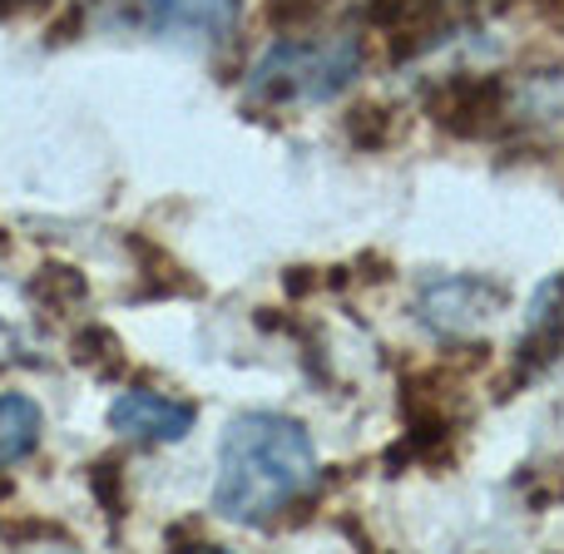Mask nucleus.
<instances>
[{"label":"nucleus","instance_id":"2","mask_svg":"<svg viewBox=\"0 0 564 554\" xmlns=\"http://www.w3.org/2000/svg\"><path fill=\"white\" fill-rule=\"evenodd\" d=\"M361 75V45L351 35L278 40L248 75L253 105H322Z\"/></svg>","mask_w":564,"mask_h":554},{"label":"nucleus","instance_id":"8","mask_svg":"<svg viewBox=\"0 0 564 554\" xmlns=\"http://www.w3.org/2000/svg\"><path fill=\"white\" fill-rule=\"evenodd\" d=\"M40 446V406L30 397H0V470Z\"/></svg>","mask_w":564,"mask_h":554},{"label":"nucleus","instance_id":"3","mask_svg":"<svg viewBox=\"0 0 564 554\" xmlns=\"http://www.w3.org/2000/svg\"><path fill=\"white\" fill-rule=\"evenodd\" d=\"M500 307H506V287L490 278L456 273L421 287V322L436 337H476Z\"/></svg>","mask_w":564,"mask_h":554},{"label":"nucleus","instance_id":"7","mask_svg":"<svg viewBox=\"0 0 564 554\" xmlns=\"http://www.w3.org/2000/svg\"><path fill=\"white\" fill-rule=\"evenodd\" d=\"M431 115H436V124L456 129V134H480L500 115V85L496 79H451L431 99Z\"/></svg>","mask_w":564,"mask_h":554},{"label":"nucleus","instance_id":"5","mask_svg":"<svg viewBox=\"0 0 564 554\" xmlns=\"http://www.w3.org/2000/svg\"><path fill=\"white\" fill-rule=\"evenodd\" d=\"M194 406L174 397H159V391H124V397L109 406V426L129 441H144V446H169V441H184L194 431Z\"/></svg>","mask_w":564,"mask_h":554},{"label":"nucleus","instance_id":"6","mask_svg":"<svg viewBox=\"0 0 564 554\" xmlns=\"http://www.w3.org/2000/svg\"><path fill=\"white\" fill-rule=\"evenodd\" d=\"M564 351V273L550 278L530 302V332L520 341V377L550 367Z\"/></svg>","mask_w":564,"mask_h":554},{"label":"nucleus","instance_id":"1","mask_svg":"<svg viewBox=\"0 0 564 554\" xmlns=\"http://www.w3.org/2000/svg\"><path fill=\"white\" fill-rule=\"evenodd\" d=\"M317 486L312 436L288 416H243L218 450L214 506L234 525H268Z\"/></svg>","mask_w":564,"mask_h":554},{"label":"nucleus","instance_id":"10","mask_svg":"<svg viewBox=\"0 0 564 554\" xmlns=\"http://www.w3.org/2000/svg\"><path fill=\"white\" fill-rule=\"evenodd\" d=\"M95 496L109 506V515H124V500H119V466L115 460H105V466H95Z\"/></svg>","mask_w":564,"mask_h":554},{"label":"nucleus","instance_id":"4","mask_svg":"<svg viewBox=\"0 0 564 554\" xmlns=\"http://www.w3.org/2000/svg\"><path fill=\"white\" fill-rule=\"evenodd\" d=\"M115 10L139 30L174 40L218 45L238 25V0H115Z\"/></svg>","mask_w":564,"mask_h":554},{"label":"nucleus","instance_id":"11","mask_svg":"<svg viewBox=\"0 0 564 554\" xmlns=\"http://www.w3.org/2000/svg\"><path fill=\"white\" fill-rule=\"evenodd\" d=\"M307 10H317V0H273V15L278 20H302Z\"/></svg>","mask_w":564,"mask_h":554},{"label":"nucleus","instance_id":"9","mask_svg":"<svg viewBox=\"0 0 564 554\" xmlns=\"http://www.w3.org/2000/svg\"><path fill=\"white\" fill-rule=\"evenodd\" d=\"M520 115L530 119H564V75H535L520 89Z\"/></svg>","mask_w":564,"mask_h":554}]
</instances>
